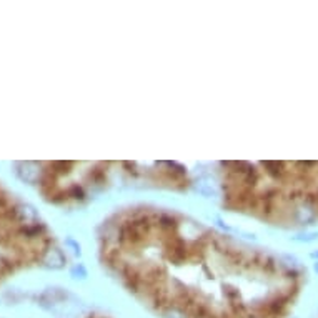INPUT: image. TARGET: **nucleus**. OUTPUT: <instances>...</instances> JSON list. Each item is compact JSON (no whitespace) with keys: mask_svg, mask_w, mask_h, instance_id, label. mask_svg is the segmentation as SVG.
Segmentation results:
<instances>
[{"mask_svg":"<svg viewBox=\"0 0 318 318\" xmlns=\"http://www.w3.org/2000/svg\"><path fill=\"white\" fill-rule=\"evenodd\" d=\"M17 170L54 205L80 206L115 186L186 194L194 175L176 162H25Z\"/></svg>","mask_w":318,"mask_h":318,"instance_id":"nucleus-3","label":"nucleus"},{"mask_svg":"<svg viewBox=\"0 0 318 318\" xmlns=\"http://www.w3.org/2000/svg\"><path fill=\"white\" fill-rule=\"evenodd\" d=\"M98 268L155 318H290L298 262L155 202L110 210L94 228Z\"/></svg>","mask_w":318,"mask_h":318,"instance_id":"nucleus-1","label":"nucleus"},{"mask_svg":"<svg viewBox=\"0 0 318 318\" xmlns=\"http://www.w3.org/2000/svg\"><path fill=\"white\" fill-rule=\"evenodd\" d=\"M214 178L226 214L276 230L318 224V162L225 160Z\"/></svg>","mask_w":318,"mask_h":318,"instance_id":"nucleus-2","label":"nucleus"}]
</instances>
